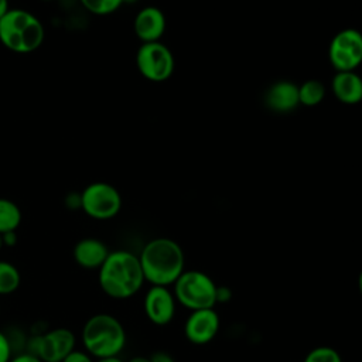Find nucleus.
<instances>
[{"label": "nucleus", "instance_id": "obj_2", "mask_svg": "<svg viewBox=\"0 0 362 362\" xmlns=\"http://www.w3.org/2000/svg\"><path fill=\"white\" fill-rule=\"evenodd\" d=\"M144 281L150 286H173L185 270V256L181 246L170 238L148 240L139 255Z\"/></svg>", "mask_w": 362, "mask_h": 362}, {"label": "nucleus", "instance_id": "obj_19", "mask_svg": "<svg viewBox=\"0 0 362 362\" xmlns=\"http://www.w3.org/2000/svg\"><path fill=\"white\" fill-rule=\"evenodd\" d=\"M303 362H342V358L337 349L322 345L313 348Z\"/></svg>", "mask_w": 362, "mask_h": 362}, {"label": "nucleus", "instance_id": "obj_29", "mask_svg": "<svg viewBox=\"0 0 362 362\" xmlns=\"http://www.w3.org/2000/svg\"><path fill=\"white\" fill-rule=\"evenodd\" d=\"M95 362H123L119 356H110V358H102V359H98Z\"/></svg>", "mask_w": 362, "mask_h": 362}, {"label": "nucleus", "instance_id": "obj_3", "mask_svg": "<svg viewBox=\"0 0 362 362\" xmlns=\"http://www.w3.org/2000/svg\"><path fill=\"white\" fill-rule=\"evenodd\" d=\"M82 344L92 358L119 356L126 345V329L115 315L99 313L86 320L82 328Z\"/></svg>", "mask_w": 362, "mask_h": 362}, {"label": "nucleus", "instance_id": "obj_4", "mask_svg": "<svg viewBox=\"0 0 362 362\" xmlns=\"http://www.w3.org/2000/svg\"><path fill=\"white\" fill-rule=\"evenodd\" d=\"M44 34L41 21L30 11L10 8L0 18V41L10 51L33 52L42 44Z\"/></svg>", "mask_w": 362, "mask_h": 362}, {"label": "nucleus", "instance_id": "obj_12", "mask_svg": "<svg viewBox=\"0 0 362 362\" xmlns=\"http://www.w3.org/2000/svg\"><path fill=\"white\" fill-rule=\"evenodd\" d=\"M133 27L141 42L158 41L165 30V17L160 8L148 6L137 13Z\"/></svg>", "mask_w": 362, "mask_h": 362}, {"label": "nucleus", "instance_id": "obj_27", "mask_svg": "<svg viewBox=\"0 0 362 362\" xmlns=\"http://www.w3.org/2000/svg\"><path fill=\"white\" fill-rule=\"evenodd\" d=\"M10 10L8 0H0V18Z\"/></svg>", "mask_w": 362, "mask_h": 362}, {"label": "nucleus", "instance_id": "obj_22", "mask_svg": "<svg viewBox=\"0 0 362 362\" xmlns=\"http://www.w3.org/2000/svg\"><path fill=\"white\" fill-rule=\"evenodd\" d=\"M11 345L8 337L0 331V362H8L11 358Z\"/></svg>", "mask_w": 362, "mask_h": 362}, {"label": "nucleus", "instance_id": "obj_11", "mask_svg": "<svg viewBox=\"0 0 362 362\" xmlns=\"http://www.w3.org/2000/svg\"><path fill=\"white\" fill-rule=\"evenodd\" d=\"M221 327V320L215 308L194 310L185 320L184 335L194 345H205L211 342Z\"/></svg>", "mask_w": 362, "mask_h": 362}, {"label": "nucleus", "instance_id": "obj_28", "mask_svg": "<svg viewBox=\"0 0 362 362\" xmlns=\"http://www.w3.org/2000/svg\"><path fill=\"white\" fill-rule=\"evenodd\" d=\"M127 362H151V361H150V356H143V355H137V356H133L132 359H129Z\"/></svg>", "mask_w": 362, "mask_h": 362}, {"label": "nucleus", "instance_id": "obj_9", "mask_svg": "<svg viewBox=\"0 0 362 362\" xmlns=\"http://www.w3.org/2000/svg\"><path fill=\"white\" fill-rule=\"evenodd\" d=\"M329 61L338 72L354 71L362 61V37L354 28L339 31L329 44Z\"/></svg>", "mask_w": 362, "mask_h": 362}, {"label": "nucleus", "instance_id": "obj_6", "mask_svg": "<svg viewBox=\"0 0 362 362\" xmlns=\"http://www.w3.org/2000/svg\"><path fill=\"white\" fill-rule=\"evenodd\" d=\"M75 335L68 328H54L27 341V352L42 362H61L75 349Z\"/></svg>", "mask_w": 362, "mask_h": 362}, {"label": "nucleus", "instance_id": "obj_8", "mask_svg": "<svg viewBox=\"0 0 362 362\" xmlns=\"http://www.w3.org/2000/svg\"><path fill=\"white\" fill-rule=\"evenodd\" d=\"M136 65L148 81L163 82L174 71V57L170 48L160 41L143 42L136 54Z\"/></svg>", "mask_w": 362, "mask_h": 362}, {"label": "nucleus", "instance_id": "obj_13", "mask_svg": "<svg viewBox=\"0 0 362 362\" xmlns=\"http://www.w3.org/2000/svg\"><path fill=\"white\" fill-rule=\"evenodd\" d=\"M264 103L274 112H290L300 105L298 86L290 81L274 82L264 93Z\"/></svg>", "mask_w": 362, "mask_h": 362}, {"label": "nucleus", "instance_id": "obj_14", "mask_svg": "<svg viewBox=\"0 0 362 362\" xmlns=\"http://www.w3.org/2000/svg\"><path fill=\"white\" fill-rule=\"evenodd\" d=\"M109 249L100 239L83 238L74 246V260L83 269H99L109 255Z\"/></svg>", "mask_w": 362, "mask_h": 362}, {"label": "nucleus", "instance_id": "obj_24", "mask_svg": "<svg viewBox=\"0 0 362 362\" xmlns=\"http://www.w3.org/2000/svg\"><path fill=\"white\" fill-rule=\"evenodd\" d=\"M151 362H175V359L173 358V355H170L165 351H157L150 356Z\"/></svg>", "mask_w": 362, "mask_h": 362}, {"label": "nucleus", "instance_id": "obj_23", "mask_svg": "<svg viewBox=\"0 0 362 362\" xmlns=\"http://www.w3.org/2000/svg\"><path fill=\"white\" fill-rule=\"evenodd\" d=\"M230 298H232V290L228 286H218L216 284V291H215L216 304L228 303Z\"/></svg>", "mask_w": 362, "mask_h": 362}, {"label": "nucleus", "instance_id": "obj_30", "mask_svg": "<svg viewBox=\"0 0 362 362\" xmlns=\"http://www.w3.org/2000/svg\"><path fill=\"white\" fill-rule=\"evenodd\" d=\"M3 247V238H1V233H0V249Z\"/></svg>", "mask_w": 362, "mask_h": 362}, {"label": "nucleus", "instance_id": "obj_15", "mask_svg": "<svg viewBox=\"0 0 362 362\" xmlns=\"http://www.w3.org/2000/svg\"><path fill=\"white\" fill-rule=\"evenodd\" d=\"M331 88L335 98L342 103L354 105L362 99V81L354 71L337 72Z\"/></svg>", "mask_w": 362, "mask_h": 362}, {"label": "nucleus", "instance_id": "obj_10", "mask_svg": "<svg viewBox=\"0 0 362 362\" xmlns=\"http://www.w3.org/2000/svg\"><path fill=\"white\" fill-rule=\"evenodd\" d=\"M177 300L167 286H150L144 296L143 307L146 317L154 325L163 327L173 321L175 315Z\"/></svg>", "mask_w": 362, "mask_h": 362}, {"label": "nucleus", "instance_id": "obj_5", "mask_svg": "<svg viewBox=\"0 0 362 362\" xmlns=\"http://www.w3.org/2000/svg\"><path fill=\"white\" fill-rule=\"evenodd\" d=\"M216 283L201 270H184L173 284V293L181 305L189 311L215 308Z\"/></svg>", "mask_w": 362, "mask_h": 362}, {"label": "nucleus", "instance_id": "obj_20", "mask_svg": "<svg viewBox=\"0 0 362 362\" xmlns=\"http://www.w3.org/2000/svg\"><path fill=\"white\" fill-rule=\"evenodd\" d=\"M81 1L88 11L99 16H105L116 11L123 3V0H81Z\"/></svg>", "mask_w": 362, "mask_h": 362}, {"label": "nucleus", "instance_id": "obj_21", "mask_svg": "<svg viewBox=\"0 0 362 362\" xmlns=\"http://www.w3.org/2000/svg\"><path fill=\"white\" fill-rule=\"evenodd\" d=\"M61 362H95V361L86 351L74 349Z\"/></svg>", "mask_w": 362, "mask_h": 362}, {"label": "nucleus", "instance_id": "obj_7", "mask_svg": "<svg viewBox=\"0 0 362 362\" xmlns=\"http://www.w3.org/2000/svg\"><path fill=\"white\" fill-rule=\"evenodd\" d=\"M79 195L81 208L93 219H110L117 215L122 208L119 191L107 182H92Z\"/></svg>", "mask_w": 362, "mask_h": 362}, {"label": "nucleus", "instance_id": "obj_26", "mask_svg": "<svg viewBox=\"0 0 362 362\" xmlns=\"http://www.w3.org/2000/svg\"><path fill=\"white\" fill-rule=\"evenodd\" d=\"M1 238H3V246L13 247V246L17 243V235H16V230L4 232V233H1Z\"/></svg>", "mask_w": 362, "mask_h": 362}, {"label": "nucleus", "instance_id": "obj_16", "mask_svg": "<svg viewBox=\"0 0 362 362\" xmlns=\"http://www.w3.org/2000/svg\"><path fill=\"white\" fill-rule=\"evenodd\" d=\"M21 222V211L13 201L0 198V233L16 230Z\"/></svg>", "mask_w": 362, "mask_h": 362}, {"label": "nucleus", "instance_id": "obj_17", "mask_svg": "<svg viewBox=\"0 0 362 362\" xmlns=\"http://www.w3.org/2000/svg\"><path fill=\"white\" fill-rule=\"evenodd\" d=\"M325 96V86L321 81L310 79L298 86V100L305 106L318 105Z\"/></svg>", "mask_w": 362, "mask_h": 362}, {"label": "nucleus", "instance_id": "obj_25", "mask_svg": "<svg viewBox=\"0 0 362 362\" xmlns=\"http://www.w3.org/2000/svg\"><path fill=\"white\" fill-rule=\"evenodd\" d=\"M8 362H42V361H40L37 356L28 352H23V354H18L17 356H11Z\"/></svg>", "mask_w": 362, "mask_h": 362}, {"label": "nucleus", "instance_id": "obj_1", "mask_svg": "<svg viewBox=\"0 0 362 362\" xmlns=\"http://www.w3.org/2000/svg\"><path fill=\"white\" fill-rule=\"evenodd\" d=\"M98 280L102 291L116 300L133 297L146 283L139 256L123 249L109 252L98 269Z\"/></svg>", "mask_w": 362, "mask_h": 362}, {"label": "nucleus", "instance_id": "obj_18", "mask_svg": "<svg viewBox=\"0 0 362 362\" xmlns=\"http://www.w3.org/2000/svg\"><path fill=\"white\" fill-rule=\"evenodd\" d=\"M21 283L18 269L10 262L0 260V294L14 293Z\"/></svg>", "mask_w": 362, "mask_h": 362}]
</instances>
